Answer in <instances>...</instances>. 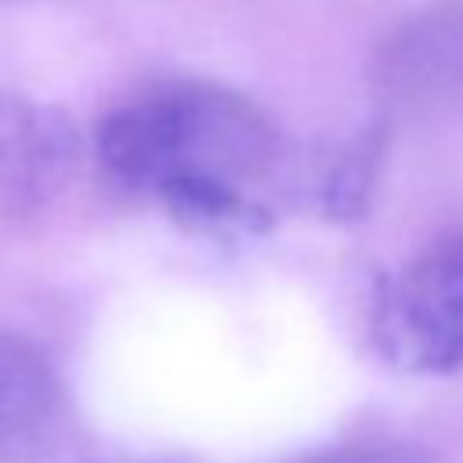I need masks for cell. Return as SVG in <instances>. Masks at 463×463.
Listing matches in <instances>:
<instances>
[{
  "mask_svg": "<svg viewBox=\"0 0 463 463\" xmlns=\"http://www.w3.org/2000/svg\"><path fill=\"white\" fill-rule=\"evenodd\" d=\"M300 463H420V459L398 445H344Z\"/></svg>",
  "mask_w": 463,
  "mask_h": 463,
  "instance_id": "8992f818",
  "label": "cell"
},
{
  "mask_svg": "<svg viewBox=\"0 0 463 463\" xmlns=\"http://www.w3.org/2000/svg\"><path fill=\"white\" fill-rule=\"evenodd\" d=\"M105 174L203 232H260L300 184L279 123L246 94L174 80L116 105L94 134Z\"/></svg>",
  "mask_w": 463,
  "mask_h": 463,
  "instance_id": "6da1fadb",
  "label": "cell"
},
{
  "mask_svg": "<svg viewBox=\"0 0 463 463\" xmlns=\"http://www.w3.org/2000/svg\"><path fill=\"white\" fill-rule=\"evenodd\" d=\"M65 423V387L54 362L25 336L0 333V463L43 459Z\"/></svg>",
  "mask_w": 463,
  "mask_h": 463,
  "instance_id": "5b68a950",
  "label": "cell"
},
{
  "mask_svg": "<svg viewBox=\"0 0 463 463\" xmlns=\"http://www.w3.org/2000/svg\"><path fill=\"white\" fill-rule=\"evenodd\" d=\"M72 166V123L58 109L0 87V210L22 217L47 206L69 184Z\"/></svg>",
  "mask_w": 463,
  "mask_h": 463,
  "instance_id": "277c9868",
  "label": "cell"
},
{
  "mask_svg": "<svg viewBox=\"0 0 463 463\" xmlns=\"http://www.w3.org/2000/svg\"><path fill=\"white\" fill-rule=\"evenodd\" d=\"M373 83L398 109L463 101V0H434L402 18L376 51Z\"/></svg>",
  "mask_w": 463,
  "mask_h": 463,
  "instance_id": "3957f363",
  "label": "cell"
},
{
  "mask_svg": "<svg viewBox=\"0 0 463 463\" xmlns=\"http://www.w3.org/2000/svg\"><path fill=\"white\" fill-rule=\"evenodd\" d=\"M373 340L405 373L463 369V232L438 239L380 282Z\"/></svg>",
  "mask_w": 463,
  "mask_h": 463,
  "instance_id": "7a4b0ae2",
  "label": "cell"
}]
</instances>
